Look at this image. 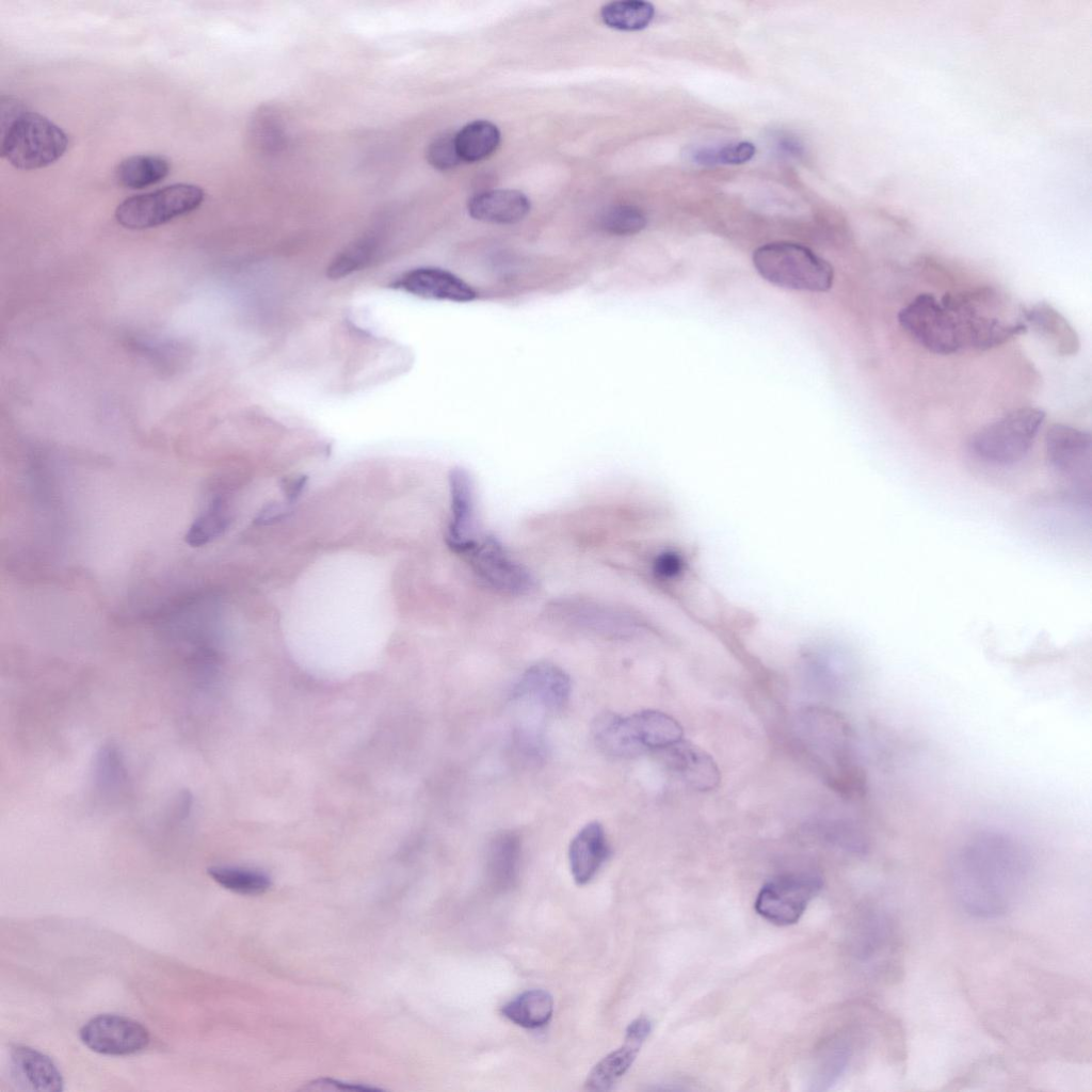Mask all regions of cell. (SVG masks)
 Returning a JSON list of instances; mask_svg holds the SVG:
<instances>
[{
    "label": "cell",
    "instance_id": "obj_1",
    "mask_svg": "<svg viewBox=\"0 0 1092 1092\" xmlns=\"http://www.w3.org/2000/svg\"><path fill=\"white\" fill-rule=\"evenodd\" d=\"M1032 868L1029 849L1006 831L971 834L950 865L952 888L967 914L982 919L1003 916L1021 899Z\"/></svg>",
    "mask_w": 1092,
    "mask_h": 1092
},
{
    "label": "cell",
    "instance_id": "obj_2",
    "mask_svg": "<svg viewBox=\"0 0 1092 1092\" xmlns=\"http://www.w3.org/2000/svg\"><path fill=\"white\" fill-rule=\"evenodd\" d=\"M943 298L957 316L964 350H991L1028 328L1023 308L1018 309L1009 296L993 287L948 292Z\"/></svg>",
    "mask_w": 1092,
    "mask_h": 1092
},
{
    "label": "cell",
    "instance_id": "obj_3",
    "mask_svg": "<svg viewBox=\"0 0 1092 1092\" xmlns=\"http://www.w3.org/2000/svg\"><path fill=\"white\" fill-rule=\"evenodd\" d=\"M68 145L66 133L42 114L27 110L13 97L1 98L0 155L25 171L48 166Z\"/></svg>",
    "mask_w": 1092,
    "mask_h": 1092
},
{
    "label": "cell",
    "instance_id": "obj_4",
    "mask_svg": "<svg viewBox=\"0 0 1092 1092\" xmlns=\"http://www.w3.org/2000/svg\"><path fill=\"white\" fill-rule=\"evenodd\" d=\"M596 745L607 755L633 757L658 753L682 739L679 722L659 710H642L627 717L606 711L592 723Z\"/></svg>",
    "mask_w": 1092,
    "mask_h": 1092
},
{
    "label": "cell",
    "instance_id": "obj_5",
    "mask_svg": "<svg viewBox=\"0 0 1092 1092\" xmlns=\"http://www.w3.org/2000/svg\"><path fill=\"white\" fill-rule=\"evenodd\" d=\"M753 263L762 278L782 288L824 292L833 285V267L801 244L761 245L754 251Z\"/></svg>",
    "mask_w": 1092,
    "mask_h": 1092
},
{
    "label": "cell",
    "instance_id": "obj_6",
    "mask_svg": "<svg viewBox=\"0 0 1092 1092\" xmlns=\"http://www.w3.org/2000/svg\"><path fill=\"white\" fill-rule=\"evenodd\" d=\"M1045 417V412L1039 407L1014 410L975 432L968 440V450L990 465H1014L1029 453Z\"/></svg>",
    "mask_w": 1092,
    "mask_h": 1092
},
{
    "label": "cell",
    "instance_id": "obj_7",
    "mask_svg": "<svg viewBox=\"0 0 1092 1092\" xmlns=\"http://www.w3.org/2000/svg\"><path fill=\"white\" fill-rule=\"evenodd\" d=\"M205 197L200 187L175 183L123 200L115 210L118 224L129 229H146L167 223L200 206Z\"/></svg>",
    "mask_w": 1092,
    "mask_h": 1092
},
{
    "label": "cell",
    "instance_id": "obj_8",
    "mask_svg": "<svg viewBox=\"0 0 1092 1092\" xmlns=\"http://www.w3.org/2000/svg\"><path fill=\"white\" fill-rule=\"evenodd\" d=\"M903 331L922 348L940 355L963 351L952 311L932 293H919L898 312Z\"/></svg>",
    "mask_w": 1092,
    "mask_h": 1092
},
{
    "label": "cell",
    "instance_id": "obj_9",
    "mask_svg": "<svg viewBox=\"0 0 1092 1092\" xmlns=\"http://www.w3.org/2000/svg\"><path fill=\"white\" fill-rule=\"evenodd\" d=\"M821 887V878L814 873L780 876L761 887L755 900V910L772 924L792 925L800 919Z\"/></svg>",
    "mask_w": 1092,
    "mask_h": 1092
},
{
    "label": "cell",
    "instance_id": "obj_10",
    "mask_svg": "<svg viewBox=\"0 0 1092 1092\" xmlns=\"http://www.w3.org/2000/svg\"><path fill=\"white\" fill-rule=\"evenodd\" d=\"M1046 461L1053 472L1077 489L1090 493L1092 437L1087 431L1053 424L1045 436Z\"/></svg>",
    "mask_w": 1092,
    "mask_h": 1092
},
{
    "label": "cell",
    "instance_id": "obj_11",
    "mask_svg": "<svg viewBox=\"0 0 1092 1092\" xmlns=\"http://www.w3.org/2000/svg\"><path fill=\"white\" fill-rule=\"evenodd\" d=\"M463 556L480 579L511 595L530 594L536 589L533 575L507 552L494 536H480Z\"/></svg>",
    "mask_w": 1092,
    "mask_h": 1092
},
{
    "label": "cell",
    "instance_id": "obj_12",
    "mask_svg": "<svg viewBox=\"0 0 1092 1092\" xmlns=\"http://www.w3.org/2000/svg\"><path fill=\"white\" fill-rule=\"evenodd\" d=\"M80 1039L93 1051L110 1056L135 1054L147 1047L149 1032L136 1021L116 1014H100L80 1029Z\"/></svg>",
    "mask_w": 1092,
    "mask_h": 1092
},
{
    "label": "cell",
    "instance_id": "obj_13",
    "mask_svg": "<svg viewBox=\"0 0 1092 1092\" xmlns=\"http://www.w3.org/2000/svg\"><path fill=\"white\" fill-rule=\"evenodd\" d=\"M451 518L447 532V544L456 553L464 555L479 540L476 487L470 473L454 467L449 472Z\"/></svg>",
    "mask_w": 1092,
    "mask_h": 1092
},
{
    "label": "cell",
    "instance_id": "obj_14",
    "mask_svg": "<svg viewBox=\"0 0 1092 1092\" xmlns=\"http://www.w3.org/2000/svg\"><path fill=\"white\" fill-rule=\"evenodd\" d=\"M651 1030L652 1023L647 1017L633 1019L626 1029L622 1046L604 1057L589 1073L585 1089L610 1090L632 1065Z\"/></svg>",
    "mask_w": 1092,
    "mask_h": 1092
},
{
    "label": "cell",
    "instance_id": "obj_15",
    "mask_svg": "<svg viewBox=\"0 0 1092 1092\" xmlns=\"http://www.w3.org/2000/svg\"><path fill=\"white\" fill-rule=\"evenodd\" d=\"M669 769L689 787L698 791L714 789L720 770L710 754L684 738L659 751Z\"/></svg>",
    "mask_w": 1092,
    "mask_h": 1092
},
{
    "label": "cell",
    "instance_id": "obj_16",
    "mask_svg": "<svg viewBox=\"0 0 1092 1092\" xmlns=\"http://www.w3.org/2000/svg\"><path fill=\"white\" fill-rule=\"evenodd\" d=\"M571 690L569 676L561 668L550 662H539L523 673L512 695L557 710L568 702Z\"/></svg>",
    "mask_w": 1092,
    "mask_h": 1092
},
{
    "label": "cell",
    "instance_id": "obj_17",
    "mask_svg": "<svg viewBox=\"0 0 1092 1092\" xmlns=\"http://www.w3.org/2000/svg\"><path fill=\"white\" fill-rule=\"evenodd\" d=\"M394 287L429 300L471 302L477 293L455 274L434 267H421L404 273Z\"/></svg>",
    "mask_w": 1092,
    "mask_h": 1092
},
{
    "label": "cell",
    "instance_id": "obj_18",
    "mask_svg": "<svg viewBox=\"0 0 1092 1092\" xmlns=\"http://www.w3.org/2000/svg\"><path fill=\"white\" fill-rule=\"evenodd\" d=\"M610 855V847L601 823H587L572 839L568 847V862L574 881L588 884L599 871Z\"/></svg>",
    "mask_w": 1092,
    "mask_h": 1092
},
{
    "label": "cell",
    "instance_id": "obj_19",
    "mask_svg": "<svg viewBox=\"0 0 1092 1092\" xmlns=\"http://www.w3.org/2000/svg\"><path fill=\"white\" fill-rule=\"evenodd\" d=\"M1023 320L1061 356L1075 355L1080 340L1075 328L1054 306L1039 302L1023 308Z\"/></svg>",
    "mask_w": 1092,
    "mask_h": 1092
},
{
    "label": "cell",
    "instance_id": "obj_20",
    "mask_svg": "<svg viewBox=\"0 0 1092 1092\" xmlns=\"http://www.w3.org/2000/svg\"><path fill=\"white\" fill-rule=\"evenodd\" d=\"M12 1073L17 1083L34 1091L59 1092L63 1077L54 1062L45 1054L26 1045L11 1047Z\"/></svg>",
    "mask_w": 1092,
    "mask_h": 1092
},
{
    "label": "cell",
    "instance_id": "obj_21",
    "mask_svg": "<svg viewBox=\"0 0 1092 1092\" xmlns=\"http://www.w3.org/2000/svg\"><path fill=\"white\" fill-rule=\"evenodd\" d=\"M469 215L493 224H514L530 211V200L523 192L511 189L483 191L467 204Z\"/></svg>",
    "mask_w": 1092,
    "mask_h": 1092
},
{
    "label": "cell",
    "instance_id": "obj_22",
    "mask_svg": "<svg viewBox=\"0 0 1092 1092\" xmlns=\"http://www.w3.org/2000/svg\"><path fill=\"white\" fill-rule=\"evenodd\" d=\"M520 849L518 835L511 831L501 832L491 840L486 854V874L494 888L507 890L515 884Z\"/></svg>",
    "mask_w": 1092,
    "mask_h": 1092
},
{
    "label": "cell",
    "instance_id": "obj_23",
    "mask_svg": "<svg viewBox=\"0 0 1092 1092\" xmlns=\"http://www.w3.org/2000/svg\"><path fill=\"white\" fill-rule=\"evenodd\" d=\"M501 1013L510 1022L523 1028H541L547 1025L552 1016L553 998L547 991L528 990L507 1002L502 1007Z\"/></svg>",
    "mask_w": 1092,
    "mask_h": 1092
},
{
    "label": "cell",
    "instance_id": "obj_24",
    "mask_svg": "<svg viewBox=\"0 0 1092 1092\" xmlns=\"http://www.w3.org/2000/svg\"><path fill=\"white\" fill-rule=\"evenodd\" d=\"M454 143L462 162H479L496 151L500 144V131L495 124L477 119L454 133Z\"/></svg>",
    "mask_w": 1092,
    "mask_h": 1092
},
{
    "label": "cell",
    "instance_id": "obj_25",
    "mask_svg": "<svg viewBox=\"0 0 1092 1092\" xmlns=\"http://www.w3.org/2000/svg\"><path fill=\"white\" fill-rule=\"evenodd\" d=\"M170 170L168 160L162 156L133 155L117 164L115 178L123 187L143 189L161 181Z\"/></svg>",
    "mask_w": 1092,
    "mask_h": 1092
},
{
    "label": "cell",
    "instance_id": "obj_26",
    "mask_svg": "<svg viewBox=\"0 0 1092 1092\" xmlns=\"http://www.w3.org/2000/svg\"><path fill=\"white\" fill-rule=\"evenodd\" d=\"M654 16V5L642 0L614 1L604 5L600 10L604 23L621 31L642 30L651 23Z\"/></svg>",
    "mask_w": 1092,
    "mask_h": 1092
},
{
    "label": "cell",
    "instance_id": "obj_27",
    "mask_svg": "<svg viewBox=\"0 0 1092 1092\" xmlns=\"http://www.w3.org/2000/svg\"><path fill=\"white\" fill-rule=\"evenodd\" d=\"M229 524L230 516L225 500L215 497L190 526L186 542L192 547L204 546L223 534Z\"/></svg>",
    "mask_w": 1092,
    "mask_h": 1092
},
{
    "label": "cell",
    "instance_id": "obj_28",
    "mask_svg": "<svg viewBox=\"0 0 1092 1092\" xmlns=\"http://www.w3.org/2000/svg\"><path fill=\"white\" fill-rule=\"evenodd\" d=\"M208 874L222 887L242 895H258L271 886L263 872L235 866H212Z\"/></svg>",
    "mask_w": 1092,
    "mask_h": 1092
},
{
    "label": "cell",
    "instance_id": "obj_29",
    "mask_svg": "<svg viewBox=\"0 0 1092 1092\" xmlns=\"http://www.w3.org/2000/svg\"><path fill=\"white\" fill-rule=\"evenodd\" d=\"M756 152L750 142H737L722 147H700L692 149L690 158L702 165L742 164L750 161Z\"/></svg>",
    "mask_w": 1092,
    "mask_h": 1092
},
{
    "label": "cell",
    "instance_id": "obj_30",
    "mask_svg": "<svg viewBox=\"0 0 1092 1092\" xmlns=\"http://www.w3.org/2000/svg\"><path fill=\"white\" fill-rule=\"evenodd\" d=\"M601 228L612 235L629 236L641 231L647 223L645 213L632 205L608 208L599 220Z\"/></svg>",
    "mask_w": 1092,
    "mask_h": 1092
},
{
    "label": "cell",
    "instance_id": "obj_31",
    "mask_svg": "<svg viewBox=\"0 0 1092 1092\" xmlns=\"http://www.w3.org/2000/svg\"><path fill=\"white\" fill-rule=\"evenodd\" d=\"M374 240L360 239L347 246L327 267L330 278H341L363 268L372 257Z\"/></svg>",
    "mask_w": 1092,
    "mask_h": 1092
},
{
    "label": "cell",
    "instance_id": "obj_32",
    "mask_svg": "<svg viewBox=\"0 0 1092 1092\" xmlns=\"http://www.w3.org/2000/svg\"><path fill=\"white\" fill-rule=\"evenodd\" d=\"M427 160L438 171H449L462 161L457 155L454 133L446 132L435 138L427 148Z\"/></svg>",
    "mask_w": 1092,
    "mask_h": 1092
},
{
    "label": "cell",
    "instance_id": "obj_33",
    "mask_svg": "<svg viewBox=\"0 0 1092 1092\" xmlns=\"http://www.w3.org/2000/svg\"><path fill=\"white\" fill-rule=\"evenodd\" d=\"M685 561L680 553L674 550L659 552L653 561L655 575L663 580L675 579L684 573Z\"/></svg>",
    "mask_w": 1092,
    "mask_h": 1092
},
{
    "label": "cell",
    "instance_id": "obj_34",
    "mask_svg": "<svg viewBox=\"0 0 1092 1092\" xmlns=\"http://www.w3.org/2000/svg\"><path fill=\"white\" fill-rule=\"evenodd\" d=\"M307 484V477L303 475H295L284 479L282 484L283 493L288 502L295 501Z\"/></svg>",
    "mask_w": 1092,
    "mask_h": 1092
},
{
    "label": "cell",
    "instance_id": "obj_35",
    "mask_svg": "<svg viewBox=\"0 0 1092 1092\" xmlns=\"http://www.w3.org/2000/svg\"><path fill=\"white\" fill-rule=\"evenodd\" d=\"M288 513V509L279 503H269L258 513L256 523L269 525L282 519Z\"/></svg>",
    "mask_w": 1092,
    "mask_h": 1092
},
{
    "label": "cell",
    "instance_id": "obj_36",
    "mask_svg": "<svg viewBox=\"0 0 1092 1092\" xmlns=\"http://www.w3.org/2000/svg\"><path fill=\"white\" fill-rule=\"evenodd\" d=\"M314 1085L333 1086L336 1089L348 1090V1091H373V1090H376L374 1088H370V1087H366V1086L340 1082V1081H336V1080H333V1079H319L317 1081V1083H314Z\"/></svg>",
    "mask_w": 1092,
    "mask_h": 1092
}]
</instances>
